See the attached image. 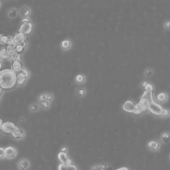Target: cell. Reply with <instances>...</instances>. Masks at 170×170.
Returning <instances> with one entry per match:
<instances>
[{
  "mask_svg": "<svg viewBox=\"0 0 170 170\" xmlns=\"http://www.w3.org/2000/svg\"><path fill=\"white\" fill-rule=\"evenodd\" d=\"M32 29L33 25L31 22H22V24L21 25L19 29V32L24 34L25 35H29L31 33L32 31Z\"/></svg>",
  "mask_w": 170,
  "mask_h": 170,
  "instance_id": "obj_4",
  "label": "cell"
},
{
  "mask_svg": "<svg viewBox=\"0 0 170 170\" xmlns=\"http://www.w3.org/2000/svg\"><path fill=\"white\" fill-rule=\"evenodd\" d=\"M76 81H77V82H78V83H81V82H83V81L84 80V77H83V75H78L77 76H76Z\"/></svg>",
  "mask_w": 170,
  "mask_h": 170,
  "instance_id": "obj_27",
  "label": "cell"
},
{
  "mask_svg": "<svg viewBox=\"0 0 170 170\" xmlns=\"http://www.w3.org/2000/svg\"><path fill=\"white\" fill-rule=\"evenodd\" d=\"M167 94H166V93H164V92L160 93V94L158 96V99L160 101H161V102L166 101V99H167Z\"/></svg>",
  "mask_w": 170,
  "mask_h": 170,
  "instance_id": "obj_19",
  "label": "cell"
},
{
  "mask_svg": "<svg viewBox=\"0 0 170 170\" xmlns=\"http://www.w3.org/2000/svg\"><path fill=\"white\" fill-rule=\"evenodd\" d=\"M148 110L150 112H151L152 114H153L160 116V115H162L163 108L160 104L155 103V102L153 101V102H150Z\"/></svg>",
  "mask_w": 170,
  "mask_h": 170,
  "instance_id": "obj_3",
  "label": "cell"
},
{
  "mask_svg": "<svg viewBox=\"0 0 170 170\" xmlns=\"http://www.w3.org/2000/svg\"><path fill=\"white\" fill-rule=\"evenodd\" d=\"M2 35H0V44H1V37Z\"/></svg>",
  "mask_w": 170,
  "mask_h": 170,
  "instance_id": "obj_41",
  "label": "cell"
},
{
  "mask_svg": "<svg viewBox=\"0 0 170 170\" xmlns=\"http://www.w3.org/2000/svg\"><path fill=\"white\" fill-rule=\"evenodd\" d=\"M13 40L15 42L16 45H19V44L22 43V42L25 41V35L22 33L19 32L13 37Z\"/></svg>",
  "mask_w": 170,
  "mask_h": 170,
  "instance_id": "obj_8",
  "label": "cell"
},
{
  "mask_svg": "<svg viewBox=\"0 0 170 170\" xmlns=\"http://www.w3.org/2000/svg\"><path fill=\"white\" fill-rule=\"evenodd\" d=\"M26 78L21 73H18L17 74V79H16V83L19 85H22L23 84H24L25 80H26Z\"/></svg>",
  "mask_w": 170,
  "mask_h": 170,
  "instance_id": "obj_13",
  "label": "cell"
},
{
  "mask_svg": "<svg viewBox=\"0 0 170 170\" xmlns=\"http://www.w3.org/2000/svg\"><path fill=\"white\" fill-rule=\"evenodd\" d=\"M25 49L23 47V46H21L20 45H17L15 46V50L16 52H17V53H19V54H20V53H22L23 51H24Z\"/></svg>",
  "mask_w": 170,
  "mask_h": 170,
  "instance_id": "obj_24",
  "label": "cell"
},
{
  "mask_svg": "<svg viewBox=\"0 0 170 170\" xmlns=\"http://www.w3.org/2000/svg\"><path fill=\"white\" fill-rule=\"evenodd\" d=\"M19 45H20L21 46H23V48L24 49H25L27 47V42H26V41H24L23 42H22V43H20V44H19Z\"/></svg>",
  "mask_w": 170,
  "mask_h": 170,
  "instance_id": "obj_31",
  "label": "cell"
},
{
  "mask_svg": "<svg viewBox=\"0 0 170 170\" xmlns=\"http://www.w3.org/2000/svg\"><path fill=\"white\" fill-rule=\"evenodd\" d=\"M150 103V102H149L148 100L141 98L138 103L136 104V109H135L134 114H139L148 110Z\"/></svg>",
  "mask_w": 170,
  "mask_h": 170,
  "instance_id": "obj_2",
  "label": "cell"
},
{
  "mask_svg": "<svg viewBox=\"0 0 170 170\" xmlns=\"http://www.w3.org/2000/svg\"><path fill=\"white\" fill-rule=\"evenodd\" d=\"M146 85H147V83H146V82H144V83H143V86H144V87H145V86H146Z\"/></svg>",
  "mask_w": 170,
  "mask_h": 170,
  "instance_id": "obj_38",
  "label": "cell"
},
{
  "mask_svg": "<svg viewBox=\"0 0 170 170\" xmlns=\"http://www.w3.org/2000/svg\"><path fill=\"white\" fill-rule=\"evenodd\" d=\"M1 67H2V64H1V62H0V69H1Z\"/></svg>",
  "mask_w": 170,
  "mask_h": 170,
  "instance_id": "obj_40",
  "label": "cell"
},
{
  "mask_svg": "<svg viewBox=\"0 0 170 170\" xmlns=\"http://www.w3.org/2000/svg\"><path fill=\"white\" fill-rule=\"evenodd\" d=\"M117 170H128L126 167H121L120 169H118Z\"/></svg>",
  "mask_w": 170,
  "mask_h": 170,
  "instance_id": "obj_34",
  "label": "cell"
},
{
  "mask_svg": "<svg viewBox=\"0 0 170 170\" xmlns=\"http://www.w3.org/2000/svg\"><path fill=\"white\" fill-rule=\"evenodd\" d=\"M169 134L167 133V134H164V135L162 136V140L164 142H167L169 141Z\"/></svg>",
  "mask_w": 170,
  "mask_h": 170,
  "instance_id": "obj_25",
  "label": "cell"
},
{
  "mask_svg": "<svg viewBox=\"0 0 170 170\" xmlns=\"http://www.w3.org/2000/svg\"><path fill=\"white\" fill-rule=\"evenodd\" d=\"M2 93H3V89H2V88L0 87V96H1Z\"/></svg>",
  "mask_w": 170,
  "mask_h": 170,
  "instance_id": "obj_36",
  "label": "cell"
},
{
  "mask_svg": "<svg viewBox=\"0 0 170 170\" xmlns=\"http://www.w3.org/2000/svg\"><path fill=\"white\" fill-rule=\"evenodd\" d=\"M162 115L163 116H167L169 115V110H167V109H163L162 112Z\"/></svg>",
  "mask_w": 170,
  "mask_h": 170,
  "instance_id": "obj_28",
  "label": "cell"
},
{
  "mask_svg": "<svg viewBox=\"0 0 170 170\" xmlns=\"http://www.w3.org/2000/svg\"><path fill=\"white\" fill-rule=\"evenodd\" d=\"M45 100H46V101L49 102L51 101H52L53 96L51 94H46V95H45Z\"/></svg>",
  "mask_w": 170,
  "mask_h": 170,
  "instance_id": "obj_29",
  "label": "cell"
},
{
  "mask_svg": "<svg viewBox=\"0 0 170 170\" xmlns=\"http://www.w3.org/2000/svg\"><path fill=\"white\" fill-rule=\"evenodd\" d=\"M122 108L124 111L129 113H134L136 109V104L132 101H127L123 104Z\"/></svg>",
  "mask_w": 170,
  "mask_h": 170,
  "instance_id": "obj_6",
  "label": "cell"
},
{
  "mask_svg": "<svg viewBox=\"0 0 170 170\" xmlns=\"http://www.w3.org/2000/svg\"><path fill=\"white\" fill-rule=\"evenodd\" d=\"M20 13L23 17H27L30 14V9L27 7H23L20 10Z\"/></svg>",
  "mask_w": 170,
  "mask_h": 170,
  "instance_id": "obj_16",
  "label": "cell"
},
{
  "mask_svg": "<svg viewBox=\"0 0 170 170\" xmlns=\"http://www.w3.org/2000/svg\"><path fill=\"white\" fill-rule=\"evenodd\" d=\"M0 59L3 60H9V55L6 49H3L0 51Z\"/></svg>",
  "mask_w": 170,
  "mask_h": 170,
  "instance_id": "obj_15",
  "label": "cell"
},
{
  "mask_svg": "<svg viewBox=\"0 0 170 170\" xmlns=\"http://www.w3.org/2000/svg\"><path fill=\"white\" fill-rule=\"evenodd\" d=\"M141 98L142 99H145L150 102H153V92H147L145 91L144 92V94L142 96Z\"/></svg>",
  "mask_w": 170,
  "mask_h": 170,
  "instance_id": "obj_14",
  "label": "cell"
},
{
  "mask_svg": "<svg viewBox=\"0 0 170 170\" xmlns=\"http://www.w3.org/2000/svg\"><path fill=\"white\" fill-rule=\"evenodd\" d=\"M31 109L32 110L35 111L37 110V107L36 105H32L31 107Z\"/></svg>",
  "mask_w": 170,
  "mask_h": 170,
  "instance_id": "obj_33",
  "label": "cell"
},
{
  "mask_svg": "<svg viewBox=\"0 0 170 170\" xmlns=\"http://www.w3.org/2000/svg\"><path fill=\"white\" fill-rule=\"evenodd\" d=\"M59 170H77V167L74 165L61 164L59 165Z\"/></svg>",
  "mask_w": 170,
  "mask_h": 170,
  "instance_id": "obj_11",
  "label": "cell"
},
{
  "mask_svg": "<svg viewBox=\"0 0 170 170\" xmlns=\"http://www.w3.org/2000/svg\"><path fill=\"white\" fill-rule=\"evenodd\" d=\"M12 135L14 137H15V138L21 139V138H23V137H24L25 133L22 129H19V128H17L13 132Z\"/></svg>",
  "mask_w": 170,
  "mask_h": 170,
  "instance_id": "obj_12",
  "label": "cell"
},
{
  "mask_svg": "<svg viewBox=\"0 0 170 170\" xmlns=\"http://www.w3.org/2000/svg\"><path fill=\"white\" fill-rule=\"evenodd\" d=\"M144 87H145V91L153 92V88L152 85H151V84L147 83V85H146Z\"/></svg>",
  "mask_w": 170,
  "mask_h": 170,
  "instance_id": "obj_22",
  "label": "cell"
},
{
  "mask_svg": "<svg viewBox=\"0 0 170 170\" xmlns=\"http://www.w3.org/2000/svg\"><path fill=\"white\" fill-rule=\"evenodd\" d=\"M19 166H20L21 168L23 169H26L27 167L29 166V162H28L27 160H23V161L20 162Z\"/></svg>",
  "mask_w": 170,
  "mask_h": 170,
  "instance_id": "obj_21",
  "label": "cell"
},
{
  "mask_svg": "<svg viewBox=\"0 0 170 170\" xmlns=\"http://www.w3.org/2000/svg\"><path fill=\"white\" fill-rule=\"evenodd\" d=\"M17 128V127L15 126V125L12 122H7L2 123L1 126V129L2 131H3L6 133L12 134L15 130Z\"/></svg>",
  "mask_w": 170,
  "mask_h": 170,
  "instance_id": "obj_5",
  "label": "cell"
},
{
  "mask_svg": "<svg viewBox=\"0 0 170 170\" xmlns=\"http://www.w3.org/2000/svg\"><path fill=\"white\" fill-rule=\"evenodd\" d=\"M0 4H1V3H0Z\"/></svg>",
  "mask_w": 170,
  "mask_h": 170,
  "instance_id": "obj_42",
  "label": "cell"
},
{
  "mask_svg": "<svg viewBox=\"0 0 170 170\" xmlns=\"http://www.w3.org/2000/svg\"><path fill=\"white\" fill-rule=\"evenodd\" d=\"M41 105L43 106L45 108H49V102L48 101H45L41 102Z\"/></svg>",
  "mask_w": 170,
  "mask_h": 170,
  "instance_id": "obj_26",
  "label": "cell"
},
{
  "mask_svg": "<svg viewBox=\"0 0 170 170\" xmlns=\"http://www.w3.org/2000/svg\"><path fill=\"white\" fill-rule=\"evenodd\" d=\"M66 151H67V148L65 147V148H62V151H61L62 152H65H65H66Z\"/></svg>",
  "mask_w": 170,
  "mask_h": 170,
  "instance_id": "obj_35",
  "label": "cell"
},
{
  "mask_svg": "<svg viewBox=\"0 0 170 170\" xmlns=\"http://www.w3.org/2000/svg\"><path fill=\"white\" fill-rule=\"evenodd\" d=\"M19 73H22L23 74V75L26 78H27L29 76V71H28L27 69H25L24 68H23L22 70H21V71L19 72Z\"/></svg>",
  "mask_w": 170,
  "mask_h": 170,
  "instance_id": "obj_23",
  "label": "cell"
},
{
  "mask_svg": "<svg viewBox=\"0 0 170 170\" xmlns=\"http://www.w3.org/2000/svg\"><path fill=\"white\" fill-rule=\"evenodd\" d=\"M16 150L13 147H8L5 149V157L8 158H13L15 157Z\"/></svg>",
  "mask_w": 170,
  "mask_h": 170,
  "instance_id": "obj_7",
  "label": "cell"
},
{
  "mask_svg": "<svg viewBox=\"0 0 170 170\" xmlns=\"http://www.w3.org/2000/svg\"><path fill=\"white\" fill-rule=\"evenodd\" d=\"M58 157H59V159L60 161V162L62 163V164H71V160H70L68 157H67V155L66 154V153L65 152H60L59 153V155H58Z\"/></svg>",
  "mask_w": 170,
  "mask_h": 170,
  "instance_id": "obj_10",
  "label": "cell"
},
{
  "mask_svg": "<svg viewBox=\"0 0 170 170\" xmlns=\"http://www.w3.org/2000/svg\"><path fill=\"white\" fill-rule=\"evenodd\" d=\"M1 124H2V121H1V120H0V128H1Z\"/></svg>",
  "mask_w": 170,
  "mask_h": 170,
  "instance_id": "obj_39",
  "label": "cell"
},
{
  "mask_svg": "<svg viewBox=\"0 0 170 170\" xmlns=\"http://www.w3.org/2000/svg\"><path fill=\"white\" fill-rule=\"evenodd\" d=\"M23 68L22 63L21 61L19 60H13L12 63H11V69L13 70L15 73H19L21 70Z\"/></svg>",
  "mask_w": 170,
  "mask_h": 170,
  "instance_id": "obj_9",
  "label": "cell"
},
{
  "mask_svg": "<svg viewBox=\"0 0 170 170\" xmlns=\"http://www.w3.org/2000/svg\"><path fill=\"white\" fill-rule=\"evenodd\" d=\"M159 146H160L159 143L157 142L152 141L149 143V147L153 149V150H158V149L159 148Z\"/></svg>",
  "mask_w": 170,
  "mask_h": 170,
  "instance_id": "obj_18",
  "label": "cell"
},
{
  "mask_svg": "<svg viewBox=\"0 0 170 170\" xmlns=\"http://www.w3.org/2000/svg\"><path fill=\"white\" fill-rule=\"evenodd\" d=\"M12 37L8 35H1V44H3V45H8L9 41Z\"/></svg>",
  "mask_w": 170,
  "mask_h": 170,
  "instance_id": "obj_17",
  "label": "cell"
},
{
  "mask_svg": "<svg viewBox=\"0 0 170 170\" xmlns=\"http://www.w3.org/2000/svg\"><path fill=\"white\" fill-rule=\"evenodd\" d=\"M17 73L12 69H6L0 71V87L2 89H11L15 87Z\"/></svg>",
  "mask_w": 170,
  "mask_h": 170,
  "instance_id": "obj_1",
  "label": "cell"
},
{
  "mask_svg": "<svg viewBox=\"0 0 170 170\" xmlns=\"http://www.w3.org/2000/svg\"><path fill=\"white\" fill-rule=\"evenodd\" d=\"M5 157V149L0 148V158Z\"/></svg>",
  "mask_w": 170,
  "mask_h": 170,
  "instance_id": "obj_30",
  "label": "cell"
},
{
  "mask_svg": "<svg viewBox=\"0 0 170 170\" xmlns=\"http://www.w3.org/2000/svg\"><path fill=\"white\" fill-rule=\"evenodd\" d=\"M39 100L41 102H43V101H45V95H41V96H39Z\"/></svg>",
  "mask_w": 170,
  "mask_h": 170,
  "instance_id": "obj_32",
  "label": "cell"
},
{
  "mask_svg": "<svg viewBox=\"0 0 170 170\" xmlns=\"http://www.w3.org/2000/svg\"><path fill=\"white\" fill-rule=\"evenodd\" d=\"M71 42L68 40H65L62 42L61 43V45H62V47L65 49H69L70 46H71Z\"/></svg>",
  "mask_w": 170,
  "mask_h": 170,
  "instance_id": "obj_20",
  "label": "cell"
},
{
  "mask_svg": "<svg viewBox=\"0 0 170 170\" xmlns=\"http://www.w3.org/2000/svg\"><path fill=\"white\" fill-rule=\"evenodd\" d=\"M169 23H170L169 22H167V23H166V27H167V28H169Z\"/></svg>",
  "mask_w": 170,
  "mask_h": 170,
  "instance_id": "obj_37",
  "label": "cell"
}]
</instances>
